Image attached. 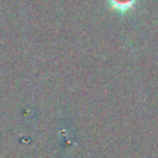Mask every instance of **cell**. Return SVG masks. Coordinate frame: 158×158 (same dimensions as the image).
<instances>
[{
    "mask_svg": "<svg viewBox=\"0 0 158 158\" xmlns=\"http://www.w3.org/2000/svg\"><path fill=\"white\" fill-rule=\"evenodd\" d=\"M110 6L120 12H126L130 9H132V6L135 5L136 0H107Z\"/></svg>",
    "mask_w": 158,
    "mask_h": 158,
    "instance_id": "obj_1",
    "label": "cell"
}]
</instances>
